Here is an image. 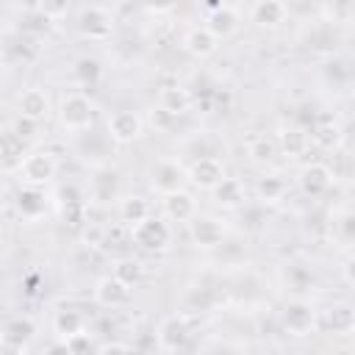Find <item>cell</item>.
Segmentation results:
<instances>
[{
	"instance_id": "obj_1",
	"label": "cell",
	"mask_w": 355,
	"mask_h": 355,
	"mask_svg": "<svg viewBox=\"0 0 355 355\" xmlns=\"http://www.w3.org/2000/svg\"><path fill=\"white\" fill-rule=\"evenodd\" d=\"M61 125L72 133H80V130H89L94 125V105L86 94H67L61 100Z\"/></svg>"
},
{
	"instance_id": "obj_2",
	"label": "cell",
	"mask_w": 355,
	"mask_h": 355,
	"mask_svg": "<svg viewBox=\"0 0 355 355\" xmlns=\"http://www.w3.org/2000/svg\"><path fill=\"white\" fill-rule=\"evenodd\" d=\"M130 239L144 250H164L169 244V239H172V230H169V225L164 219L147 216L144 222L130 227Z\"/></svg>"
},
{
	"instance_id": "obj_3",
	"label": "cell",
	"mask_w": 355,
	"mask_h": 355,
	"mask_svg": "<svg viewBox=\"0 0 355 355\" xmlns=\"http://www.w3.org/2000/svg\"><path fill=\"white\" fill-rule=\"evenodd\" d=\"M19 172H22V178L28 180V186H42V183H47V180L55 175V161H53L50 153L36 150V153H28V155L22 158Z\"/></svg>"
},
{
	"instance_id": "obj_4",
	"label": "cell",
	"mask_w": 355,
	"mask_h": 355,
	"mask_svg": "<svg viewBox=\"0 0 355 355\" xmlns=\"http://www.w3.org/2000/svg\"><path fill=\"white\" fill-rule=\"evenodd\" d=\"M194 186H200V189H214L222 178H225V166H222V161L219 158H214V155H202V158H197L191 166H189V175H186Z\"/></svg>"
},
{
	"instance_id": "obj_5",
	"label": "cell",
	"mask_w": 355,
	"mask_h": 355,
	"mask_svg": "<svg viewBox=\"0 0 355 355\" xmlns=\"http://www.w3.org/2000/svg\"><path fill=\"white\" fill-rule=\"evenodd\" d=\"M33 333H36V327H33L31 319H14V322H8L6 330L0 333V349L8 352V355H19L22 347L33 338Z\"/></svg>"
},
{
	"instance_id": "obj_6",
	"label": "cell",
	"mask_w": 355,
	"mask_h": 355,
	"mask_svg": "<svg viewBox=\"0 0 355 355\" xmlns=\"http://www.w3.org/2000/svg\"><path fill=\"white\" fill-rule=\"evenodd\" d=\"M141 133V119L136 111H114L108 116V136L119 144H128L133 139H139Z\"/></svg>"
},
{
	"instance_id": "obj_7",
	"label": "cell",
	"mask_w": 355,
	"mask_h": 355,
	"mask_svg": "<svg viewBox=\"0 0 355 355\" xmlns=\"http://www.w3.org/2000/svg\"><path fill=\"white\" fill-rule=\"evenodd\" d=\"M183 180H186V172H183L180 164H175V161H161V164H155V169H153V189L161 191L164 197L172 194V191H180Z\"/></svg>"
},
{
	"instance_id": "obj_8",
	"label": "cell",
	"mask_w": 355,
	"mask_h": 355,
	"mask_svg": "<svg viewBox=\"0 0 355 355\" xmlns=\"http://www.w3.org/2000/svg\"><path fill=\"white\" fill-rule=\"evenodd\" d=\"M25 144L14 130H0V169L3 172H14L22 166L25 158Z\"/></svg>"
},
{
	"instance_id": "obj_9",
	"label": "cell",
	"mask_w": 355,
	"mask_h": 355,
	"mask_svg": "<svg viewBox=\"0 0 355 355\" xmlns=\"http://www.w3.org/2000/svg\"><path fill=\"white\" fill-rule=\"evenodd\" d=\"M94 300H97L100 305H105V308H119V305H125V302L130 300V288H128L125 283H119V280L111 275V277L97 280V286H94Z\"/></svg>"
},
{
	"instance_id": "obj_10",
	"label": "cell",
	"mask_w": 355,
	"mask_h": 355,
	"mask_svg": "<svg viewBox=\"0 0 355 355\" xmlns=\"http://www.w3.org/2000/svg\"><path fill=\"white\" fill-rule=\"evenodd\" d=\"M186 338H189V327H186L183 316H166L161 322V327H158V344H161V349L175 352V349H180L186 344Z\"/></svg>"
},
{
	"instance_id": "obj_11",
	"label": "cell",
	"mask_w": 355,
	"mask_h": 355,
	"mask_svg": "<svg viewBox=\"0 0 355 355\" xmlns=\"http://www.w3.org/2000/svg\"><path fill=\"white\" fill-rule=\"evenodd\" d=\"M78 25H80V31H83L86 36L103 39V36H108V31H111V14H108L105 8H100V6H89V8L80 11Z\"/></svg>"
},
{
	"instance_id": "obj_12",
	"label": "cell",
	"mask_w": 355,
	"mask_h": 355,
	"mask_svg": "<svg viewBox=\"0 0 355 355\" xmlns=\"http://www.w3.org/2000/svg\"><path fill=\"white\" fill-rule=\"evenodd\" d=\"M164 214L172 219V222H191L194 214H197V202L189 191H172L164 197Z\"/></svg>"
},
{
	"instance_id": "obj_13",
	"label": "cell",
	"mask_w": 355,
	"mask_h": 355,
	"mask_svg": "<svg viewBox=\"0 0 355 355\" xmlns=\"http://www.w3.org/2000/svg\"><path fill=\"white\" fill-rule=\"evenodd\" d=\"M313 308L308 302H291L283 313V324L291 336H308L311 327H313Z\"/></svg>"
},
{
	"instance_id": "obj_14",
	"label": "cell",
	"mask_w": 355,
	"mask_h": 355,
	"mask_svg": "<svg viewBox=\"0 0 355 355\" xmlns=\"http://www.w3.org/2000/svg\"><path fill=\"white\" fill-rule=\"evenodd\" d=\"M216 44H219V39H216L205 25H194V28H189L186 36H183V47H186L191 55H197V58L211 55V53L216 50Z\"/></svg>"
},
{
	"instance_id": "obj_15",
	"label": "cell",
	"mask_w": 355,
	"mask_h": 355,
	"mask_svg": "<svg viewBox=\"0 0 355 355\" xmlns=\"http://www.w3.org/2000/svg\"><path fill=\"white\" fill-rule=\"evenodd\" d=\"M252 22H258L261 28H277L286 22L288 17V6L286 3H277V0H261L252 6Z\"/></svg>"
},
{
	"instance_id": "obj_16",
	"label": "cell",
	"mask_w": 355,
	"mask_h": 355,
	"mask_svg": "<svg viewBox=\"0 0 355 355\" xmlns=\"http://www.w3.org/2000/svg\"><path fill=\"white\" fill-rule=\"evenodd\" d=\"M47 108H50V103H47V94L42 89L33 86V89H25L19 94V116L39 122V119L47 116Z\"/></svg>"
},
{
	"instance_id": "obj_17",
	"label": "cell",
	"mask_w": 355,
	"mask_h": 355,
	"mask_svg": "<svg viewBox=\"0 0 355 355\" xmlns=\"http://www.w3.org/2000/svg\"><path fill=\"white\" fill-rule=\"evenodd\" d=\"M330 180H333V172L324 164H311L300 175V186H302L305 194H322L330 186Z\"/></svg>"
},
{
	"instance_id": "obj_18",
	"label": "cell",
	"mask_w": 355,
	"mask_h": 355,
	"mask_svg": "<svg viewBox=\"0 0 355 355\" xmlns=\"http://www.w3.org/2000/svg\"><path fill=\"white\" fill-rule=\"evenodd\" d=\"M191 239H194L200 247H216V244H222V239H225V227H222L216 219L202 216V219H194V222H191Z\"/></svg>"
},
{
	"instance_id": "obj_19",
	"label": "cell",
	"mask_w": 355,
	"mask_h": 355,
	"mask_svg": "<svg viewBox=\"0 0 355 355\" xmlns=\"http://www.w3.org/2000/svg\"><path fill=\"white\" fill-rule=\"evenodd\" d=\"M236 22H239V14H236V8H233V6H214L205 28L219 39V36L233 33V31H236Z\"/></svg>"
},
{
	"instance_id": "obj_20",
	"label": "cell",
	"mask_w": 355,
	"mask_h": 355,
	"mask_svg": "<svg viewBox=\"0 0 355 355\" xmlns=\"http://www.w3.org/2000/svg\"><path fill=\"white\" fill-rule=\"evenodd\" d=\"M116 189H119V180H116V172L114 169H97L94 178H92V194L97 202H108L116 197Z\"/></svg>"
},
{
	"instance_id": "obj_21",
	"label": "cell",
	"mask_w": 355,
	"mask_h": 355,
	"mask_svg": "<svg viewBox=\"0 0 355 355\" xmlns=\"http://www.w3.org/2000/svg\"><path fill=\"white\" fill-rule=\"evenodd\" d=\"M214 200L222 205V208H239L244 202V191H241V183L233 180V178H222L214 189Z\"/></svg>"
},
{
	"instance_id": "obj_22",
	"label": "cell",
	"mask_w": 355,
	"mask_h": 355,
	"mask_svg": "<svg viewBox=\"0 0 355 355\" xmlns=\"http://www.w3.org/2000/svg\"><path fill=\"white\" fill-rule=\"evenodd\" d=\"M189 105H191V94H189L186 89H180V86H166V89H161V108L169 111L172 116L189 111Z\"/></svg>"
},
{
	"instance_id": "obj_23",
	"label": "cell",
	"mask_w": 355,
	"mask_h": 355,
	"mask_svg": "<svg viewBox=\"0 0 355 355\" xmlns=\"http://www.w3.org/2000/svg\"><path fill=\"white\" fill-rule=\"evenodd\" d=\"M53 327H55V333L67 341V338H72V336L83 333V316H80L78 311H72V308L58 311V313H55V319H53Z\"/></svg>"
},
{
	"instance_id": "obj_24",
	"label": "cell",
	"mask_w": 355,
	"mask_h": 355,
	"mask_svg": "<svg viewBox=\"0 0 355 355\" xmlns=\"http://www.w3.org/2000/svg\"><path fill=\"white\" fill-rule=\"evenodd\" d=\"M308 144H311V139H308V133H305L302 128H288V130L280 133V150H283L288 158L302 155V153L308 150Z\"/></svg>"
},
{
	"instance_id": "obj_25",
	"label": "cell",
	"mask_w": 355,
	"mask_h": 355,
	"mask_svg": "<svg viewBox=\"0 0 355 355\" xmlns=\"http://www.w3.org/2000/svg\"><path fill=\"white\" fill-rule=\"evenodd\" d=\"M119 216H122V222H128L133 227V225H139V222H144L150 216V208H147V202L141 197H125L119 202Z\"/></svg>"
},
{
	"instance_id": "obj_26",
	"label": "cell",
	"mask_w": 355,
	"mask_h": 355,
	"mask_svg": "<svg viewBox=\"0 0 355 355\" xmlns=\"http://www.w3.org/2000/svg\"><path fill=\"white\" fill-rule=\"evenodd\" d=\"M17 208H19L22 216H39V214L44 211V197H42V191H39L36 186L22 189L19 197H17Z\"/></svg>"
},
{
	"instance_id": "obj_27",
	"label": "cell",
	"mask_w": 355,
	"mask_h": 355,
	"mask_svg": "<svg viewBox=\"0 0 355 355\" xmlns=\"http://www.w3.org/2000/svg\"><path fill=\"white\" fill-rule=\"evenodd\" d=\"M114 277L130 288V286L139 283V277H141V263L133 261V258H122V261H116V266H114Z\"/></svg>"
},
{
	"instance_id": "obj_28",
	"label": "cell",
	"mask_w": 355,
	"mask_h": 355,
	"mask_svg": "<svg viewBox=\"0 0 355 355\" xmlns=\"http://www.w3.org/2000/svg\"><path fill=\"white\" fill-rule=\"evenodd\" d=\"M327 324L333 333H349L352 330V308L349 305H336L327 313Z\"/></svg>"
},
{
	"instance_id": "obj_29",
	"label": "cell",
	"mask_w": 355,
	"mask_h": 355,
	"mask_svg": "<svg viewBox=\"0 0 355 355\" xmlns=\"http://www.w3.org/2000/svg\"><path fill=\"white\" fill-rule=\"evenodd\" d=\"M283 191H286V183H283L277 175H266V178H261V183H258V194H261L263 202H277V200L283 197Z\"/></svg>"
},
{
	"instance_id": "obj_30",
	"label": "cell",
	"mask_w": 355,
	"mask_h": 355,
	"mask_svg": "<svg viewBox=\"0 0 355 355\" xmlns=\"http://www.w3.org/2000/svg\"><path fill=\"white\" fill-rule=\"evenodd\" d=\"M308 139H313V141H316V144H322V147H336V141H338V128H336V122L319 125Z\"/></svg>"
},
{
	"instance_id": "obj_31",
	"label": "cell",
	"mask_w": 355,
	"mask_h": 355,
	"mask_svg": "<svg viewBox=\"0 0 355 355\" xmlns=\"http://www.w3.org/2000/svg\"><path fill=\"white\" fill-rule=\"evenodd\" d=\"M75 72H78V78H80L83 83H94L97 75H100V64H97L94 58H80L78 67H75Z\"/></svg>"
},
{
	"instance_id": "obj_32",
	"label": "cell",
	"mask_w": 355,
	"mask_h": 355,
	"mask_svg": "<svg viewBox=\"0 0 355 355\" xmlns=\"http://www.w3.org/2000/svg\"><path fill=\"white\" fill-rule=\"evenodd\" d=\"M250 153H252L255 161H272V158H275V144L266 141V139H258V141L250 147Z\"/></svg>"
},
{
	"instance_id": "obj_33",
	"label": "cell",
	"mask_w": 355,
	"mask_h": 355,
	"mask_svg": "<svg viewBox=\"0 0 355 355\" xmlns=\"http://www.w3.org/2000/svg\"><path fill=\"white\" fill-rule=\"evenodd\" d=\"M150 119H153V125L158 128V130H169L172 125H175V119L178 116H172L169 111H164V108H155L153 114H150Z\"/></svg>"
},
{
	"instance_id": "obj_34",
	"label": "cell",
	"mask_w": 355,
	"mask_h": 355,
	"mask_svg": "<svg viewBox=\"0 0 355 355\" xmlns=\"http://www.w3.org/2000/svg\"><path fill=\"white\" fill-rule=\"evenodd\" d=\"M11 130H14L19 139H28V136L36 133V122H33V119H25V116H17V122H14Z\"/></svg>"
},
{
	"instance_id": "obj_35",
	"label": "cell",
	"mask_w": 355,
	"mask_h": 355,
	"mask_svg": "<svg viewBox=\"0 0 355 355\" xmlns=\"http://www.w3.org/2000/svg\"><path fill=\"white\" fill-rule=\"evenodd\" d=\"M44 355H72V352H69L67 341H55V344H50V347H47V352H44Z\"/></svg>"
},
{
	"instance_id": "obj_36",
	"label": "cell",
	"mask_w": 355,
	"mask_h": 355,
	"mask_svg": "<svg viewBox=\"0 0 355 355\" xmlns=\"http://www.w3.org/2000/svg\"><path fill=\"white\" fill-rule=\"evenodd\" d=\"M103 355H130V349L122 347V344H108V347L103 349Z\"/></svg>"
},
{
	"instance_id": "obj_37",
	"label": "cell",
	"mask_w": 355,
	"mask_h": 355,
	"mask_svg": "<svg viewBox=\"0 0 355 355\" xmlns=\"http://www.w3.org/2000/svg\"><path fill=\"white\" fill-rule=\"evenodd\" d=\"M0 194H3V178H0Z\"/></svg>"
},
{
	"instance_id": "obj_38",
	"label": "cell",
	"mask_w": 355,
	"mask_h": 355,
	"mask_svg": "<svg viewBox=\"0 0 355 355\" xmlns=\"http://www.w3.org/2000/svg\"><path fill=\"white\" fill-rule=\"evenodd\" d=\"M28 355H31V352H28Z\"/></svg>"
}]
</instances>
